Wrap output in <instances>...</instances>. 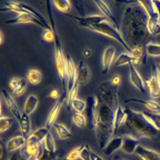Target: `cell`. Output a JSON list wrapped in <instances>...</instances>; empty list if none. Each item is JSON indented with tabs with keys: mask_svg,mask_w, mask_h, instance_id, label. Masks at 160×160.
<instances>
[{
	"mask_svg": "<svg viewBox=\"0 0 160 160\" xmlns=\"http://www.w3.org/2000/svg\"><path fill=\"white\" fill-rule=\"evenodd\" d=\"M72 18L77 20L79 22V24L82 27L86 25H94L98 24L102 22L108 20L107 18L102 15H90L87 16H71Z\"/></svg>",
	"mask_w": 160,
	"mask_h": 160,
	"instance_id": "e0dca14e",
	"label": "cell"
},
{
	"mask_svg": "<svg viewBox=\"0 0 160 160\" xmlns=\"http://www.w3.org/2000/svg\"><path fill=\"white\" fill-rule=\"evenodd\" d=\"M27 78H28V81L32 85H38L42 81V72L38 69H32L28 70L27 72Z\"/></svg>",
	"mask_w": 160,
	"mask_h": 160,
	"instance_id": "4dcf8cb0",
	"label": "cell"
},
{
	"mask_svg": "<svg viewBox=\"0 0 160 160\" xmlns=\"http://www.w3.org/2000/svg\"><path fill=\"white\" fill-rule=\"evenodd\" d=\"M115 48L108 46L105 49L102 58V70L103 74H107L112 67L114 56H115Z\"/></svg>",
	"mask_w": 160,
	"mask_h": 160,
	"instance_id": "2e32d148",
	"label": "cell"
},
{
	"mask_svg": "<svg viewBox=\"0 0 160 160\" xmlns=\"http://www.w3.org/2000/svg\"><path fill=\"white\" fill-rule=\"evenodd\" d=\"M145 84L152 99H157L160 97V76L158 65L153 66L151 77L147 80Z\"/></svg>",
	"mask_w": 160,
	"mask_h": 160,
	"instance_id": "52a82bcc",
	"label": "cell"
},
{
	"mask_svg": "<svg viewBox=\"0 0 160 160\" xmlns=\"http://www.w3.org/2000/svg\"><path fill=\"white\" fill-rule=\"evenodd\" d=\"M97 107L98 101L95 95L88 96L87 98L86 118H87V127L90 130H95Z\"/></svg>",
	"mask_w": 160,
	"mask_h": 160,
	"instance_id": "ba28073f",
	"label": "cell"
},
{
	"mask_svg": "<svg viewBox=\"0 0 160 160\" xmlns=\"http://www.w3.org/2000/svg\"><path fill=\"white\" fill-rule=\"evenodd\" d=\"M125 118H126V113H125V109L121 107L120 105L118 106L116 109L115 116H114V134L116 135L118 134L119 130L122 126L124 123Z\"/></svg>",
	"mask_w": 160,
	"mask_h": 160,
	"instance_id": "cb8c5ba5",
	"label": "cell"
},
{
	"mask_svg": "<svg viewBox=\"0 0 160 160\" xmlns=\"http://www.w3.org/2000/svg\"><path fill=\"white\" fill-rule=\"evenodd\" d=\"M129 79L131 84L138 90V92L143 95L146 93L145 83L134 64L129 65Z\"/></svg>",
	"mask_w": 160,
	"mask_h": 160,
	"instance_id": "30bf717a",
	"label": "cell"
},
{
	"mask_svg": "<svg viewBox=\"0 0 160 160\" xmlns=\"http://www.w3.org/2000/svg\"><path fill=\"white\" fill-rule=\"evenodd\" d=\"M135 153L142 160H160V153L153 150L139 145L137 148Z\"/></svg>",
	"mask_w": 160,
	"mask_h": 160,
	"instance_id": "7402d4cb",
	"label": "cell"
},
{
	"mask_svg": "<svg viewBox=\"0 0 160 160\" xmlns=\"http://www.w3.org/2000/svg\"><path fill=\"white\" fill-rule=\"evenodd\" d=\"M42 148L44 152L48 153L50 155L55 156L56 153V145H55L54 138L50 132H49L47 137H45L44 142L42 143Z\"/></svg>",
	"mask_w": 160,
	"mask_h": 160,
	"instance_id": "484cf974",
	"label": "cell"
},
{
	"mask_svg": "<svg viewBox=\"0 0 160 160\" xmlns=\"http://www.w3.org/2000/svg\"><path fill=\"white\" fill-rule=\"evenodd\" d=\"M52 2L57 10L61 13H67L71 11L72 3L69 0H55Z\"/></svg>",
	"mask_w": 160,
	"mask_h": 160,
	"instance_id": "1f68e13d",
	"label": "cell"
},
{
	"mask_svg": "<svg viewBox=\"0 0 160 160\" xmlns=\"http://www.w3.org/2000/svg\"><path fill=\"white\" fill-rule=\"evenodd\" d=\"M1 92L2 98L3 100H5L6 106H8V109H9L10 112H11L12 115H13L18 121H19L20 119L22 118V114L21 112H20L19 108H18L15 100L13 99L12 95L6 89H2Z\"/></svg>",
	"mask_w": 160,
	"mask_h": 160,
	"instance_id": "7c38bea8",
	"label": "cell"
},
{
	"mask_svg": "<svg viewBox=\"0 0 160 160\" xmlns=\"http://www.w3.org/2000/svg\"><path fill=\"white\" fill-rule=\"evenodd\" d=\"M27 23H32L36 24L37 25L42 27L44 29H48L47 27L39 21L36 17L29 13H22L18 14L16 17H14L11 19L8 20L5 22L6 24H27Z\"/></svg>",
	"mask_w": 160,
	"mask_h": 160,
	"instance_id": "8fae6325",
	"label": "cell"
},
{
	"mask_svg": "<svg viewBox=\"0 0 160 160\" xmlns=\"http://www.w3.org/2000/svg\"><path fill=\"white\" fill-rule=\"evenodd\" d=\"M53 128H55V132L58 134L59 139H62V140H65V139H68L71 137L72 134L71 131L66 127L64 125L61 123H55L53 126Z\"/></svg>",
	"mask_w": 160,
	"mask_h": 160,
	"instance_id": "f546056e",
	"label": "cell"
},
{
	"mask_svg": "<svg viewBox=\"0 0 160 160\" xmlns=\"http://www.w3.org/2000/svg\"><path fill=\"white\" fill-rule=\"evenodd\" d=\"M92 151L90 149L89 145L84 144L82 148L80 159L81 160H92Z\"/></svg>",
	"mask_w": 160,
	"mask_h": 160,
	"instance_id": "60d3db41",
	"label": "cell"
},
{
	"mask_svg": "<svg viewBox=\"0 0 160 160\" xmlns=\"http://www.w3.org/2000/svg\"><path fill=\"white\" fill-rule=\"evenodd\" d=\"M83 28H87V29L91 30L92 32L101 34L102 36L108 37V38L116 41L127 52L131 54V48L125 42L120 31V29H118L117 27L114 26L109 20H107V21H105L98 24L86 25Z\"/></svg>",
	"mask_w": 160,
	"mask_h": 160,
	"instance_id": "277c9868",
	"label": "cell"
},
{
	"mask_svg": "<svg viewBox=\"0 0 160 160\" xmlns=\"http://www.w3.org/2000/svg\"><path fill=\"white\" fill-rule=\"evenodd\" d=\"M122 143V136H115L113 137L110 139L107 145L104 147L102 150V152L106 156H111L113 153H115L119 149H121Z\"/></svg>",
	"mask_w": 160,
	"mask_h": 160,
	"instance_id": "603a6c76",
	"label": "cell"
},
{
	"mask_svg": "<svg viewBox=\"0 0 160 160\" xmlns=\"http://www.w3.org/2000/svg\"><path fill=\"white\" fill-rule=\"evenodd\" d=\"M83 145H81L72 150L63 160H78L80 159V156H81V152Z\"/></svg>",
	"mask_w": 160,
	"mask_h": 160,
	"instance_id": "f35d334b",
	"label": "cell"
},
{
	"mask_svg": "<svg viewBox=\"0 0 160 160\" xmlns=\"http://www.w3.org/2000/svg\"><path fill=\"white\" fill-rule=\"evenodd\" d=\"M146 54L151 57L157 58L160 57V44L156 43L149 42L145 47Z\"/></svg>",
	"mask_w": 160,
	"mask_h": 160,
	"instance_id": "d6a6232c",
	"label": "cell"
},
{
	"mask_svg": "<svg viewBox=\"0 0 160 160\" xmlns=\"http://www.w3.org/2000/svg\"><path fill=\"white\" fill-rule=\"evenodd\" d=\"M83 55L86 57V58H88L91 55V50L89 49H86L85 50L83 51Z\"/></svg>",
	"mask_w": 160,
	"mask_h": 160,
	"instance_id": "c3c4849f",
	"label": "cell"
},
{
	"mask_svg": "<svg viewBox=\"0 0 160 160\" xmlns=\"http://www.w3.org/2000/svg\"><path fill=\"white\" fill-rule=\"evenodd\" d=\"M38 104V98L35 95H30L27 98L24 106V114L30 116L36 111Z\"/></svg>",
	"mask_w": 160,
	"mask_h": 160,
	"instance_id": "d4e9b609",
	"label": "cell"
},
{
	"mask_svg": "<svg viewBox=\"0 0 160 160\" xmlns=\"http://www.w3.org/2000/svg\"><path fill=\"white\" fill-rule=\"evenodd\" d=\"M131 55L134 57L136 59L137 63H138L141 61V59L142 58L143 55V48L142 46H137L135 48L131 49Z\"/></svg>",
	"mask_w": 160,
	"mask_h": 160,
	"instance_id": "b9f144b4",
	"label": "cell"
},
{
	"mask_svg": "<svg viewBox=\"0 0 160 160\" xmlns=\"http://www.w3.org/2000/svg\"><path fill=\"white\" fill-rule=\"evenodd\" d=\"M49 132H50V130L48 128H47L46 127H42V128H38L32 134H30L28 137V138L32 139L35 142L39 143V144H42L45 137H47Z\"/></svg>",
	"mask_w": 160,
	"mask_h": 160,
	"instance_id": "83f0119b",
	"label": "cell"
},
{
	"mask_svg": "<svg viewBox=\"0 0 160 160\" xmlns=\"http://www.w3.org/2000/svg\"><path fill=\"white\" fill-rule=\"evenodd\" d=\"M122 137V143L121 150L124 153L131 154V153H135L137 148L139 146V141L138 139L131 136V135L125 134Z\"/></svg>",
	"mask_w": 160,
	"mask_h": 160,
	"instance_id": "ac0fdd59",
	"label": "cell"
},
{
	"mask_svg": "<svg viewBox=\"0 0 160 160\" xmlns=\"http://www.w3.org/2000/svg\"><path fill=\"white\" fill-rule=\"evenodd\" d=\"M77 84V67L69 55L67 57V89L70 92Z\"/></svg>",
	"mask_w": 160,
	"mask_h": 160,
	"instance_id": "9c48e42d",
	"label": "cell"
},
{
	"mask_svg": "<svg viewBox=\"0 0 160 160\" xmlns=\"http://www.w3.org/2000/svg\"><path fill=\"white\" fill-rule=\"evenodd\" d=\"M18 122H19V128L22 135L25 137L29 136L30 131H31V122H30V117L23 113Z\"/></svg>",
	"mask_w": 160,
	"mask_h": 160,
	"instance_id": "f1b7e54d",
	"label": "cell"
},
{
	"mask_svg": "<svg viewBox=\"0 0 160 160\" xmlns=\"http://www.w3.org/2000/svg\"><path fill=\"white\" fill-rule=\"evenodd\" d=\"M158 67H159V69H160V63H159V65H158Z\"/></svg>",
	"mask_w": 160,
	"mask_h": 160,
	"instance_id": "db71d44e",
	"label": "cell"
},
{
	"mask_svg": "<svg viewBox=\"0 0 160 160\" xmlns=\"http://www.w3.org/2000/svg\"><path fill=\"white\" fill-rule=\"evenodd\" d=\"M125 113L126 118L122 127L128 131L126 134L131 135L138 139L142 138L154 139L159 135L160 131L157 130L150 122L143 112H137L126 108H125Z\"/></svg>",
	"mask_w": 160,
	"mask_h": 160,
	"instance_id": "3957f363",
	"label": "cell"
},
{
	"mask_svg": "<svg viewBox=\"0 0 160 160\" xmlns=\"http://www.w3.org/2000/svg\"><path fill=\"white\" fill-rule=\"evenodd\" d=\"M70 106L76 113L83 114V112L86 111V108H87V102L78 98H75L71 102Z\"/></svg>",
	"mask_w": 160,
	"mask_h": 160,
	"instance_id": "e575fe53",
	"label": "cell"
},
{
	"mask_svg": "<svg viewBox=\"0 0 160 160\" xmlns=\"http://www.w3.org/2000/svg\"><path fill=\"white\" fill-rule=\"evenodd\" d=\"M4 41H5V36H4L2 31L1 30V31H0V44H2Z\"/></svg>",
	"mask_w": 160,
	"mask_h": 160,
	"instance_id": "f907efd6",
	"label": "cell"
},
{
	"mask_svg": "<svg viewBox=\"0 0 160 160\" xmlns=\"http://www.w3.org/2000/svg\"><path fill=\"white\" fill-rule=\"evenodd\" d=\"M94 2L95 3L98 10L101 12L102 16H105L106 18H107L114 26L117 27L118 29H120V26H119L118 23L117 22V20L115 17H114V14L112 13V10H111V8L108 7L107 4H106L105 2L102 1V0H95V1H94Z\"/></svg>",
	"mask_w": 160,
	"mask_h": 160,
	"instance_id": "44dd1931",
	"label": "cell"
},
{
	"mask_svg": "<svg viewBox=\"0 0 160 160\" xmlns=\"http://www.w3.org/2000/svg\"><path fill=\"white\" fill-rule=\"evenodd\" d=\"M42 151V144H39L29 138H28L26 145L21 149L22 153L27 158L30 156H40Z\"/></svg>",
	"mask_w": 160,
	"mask_h": 160,
	"instance_id": "9a60e30c",
	"label": "cell"
},
{
	"mask_svg": "<svg viewBox=\"0 0 160 160\" xmlns=\"http://www.w3.org/2000/svg\"><path fill=\"white\" fill-rule=\"evenodd\" d=\"M55 61L56 69L58 70L59 78L61 80V85L64 91L67 90V58H65L64 53L59 41L58 34L55 31Z\"/></svg>",
	"mask_w": 160,
	"mask_h": 160,
	"instance_id": "8992f818",
	"label": "cell"
},
{
	"mask_svg": "<svg viewBox=\"0 0 160 160\" xmlns=\"http://www.w3.org/2000/svg\"><path fill=\"white\" fill-rule=\"evenodd\" d=\"M112 160H125V159H123L122 158H121L120 157H115Z\"/></svg>",
	"mask_w": 160,
	"mask_h": 160,
	"instance_id": "f5cc1de1",
	"label": "cell"
},
{
	"mask_svg": "<svg viewBox=\"0 0 160 160\" xmlns=\"http://www.w3.org/2000/svg\"><path fill=\"white\" fill-rule=\"evenodd\" d=\"M154 2H155L156 6H157L158 12H159V16H160V0H159V1H154Z\"/></svg>",
	"mask_w": 160,
	"mask_h": 160,
	"instance_id": "816d5d0a",
	"label": "cell"
},
{
	"mask_svg": "<svg viewBox=\"0 0 160 160\" xmlns=\"http://www.w3.org/2000/svg\"><path fill=\"white\" fill-rule=\"evenodd\" d=\"M78 86L77 85L75 86V87L73 88V89H72L70 92H68V98H67V103L70 105L71 102L74 99L77 98V95L78 92Z\"/></svg>",
	"mask_w": 160,
	"mask_h": 160,
	"instance_id": "7bdbcfd3",
	"label": "cell"
},
{
	"mask_svg": "<svg viewBox=\"0 0 160 160\" xmlns=\"http://www.w3.org/2000/svg\"><path fill=\"white\" fill-rule=\"evenodd\" d=\"M92 160H104L100 156L97 154V153L95 152H93V151H92Z\"/></svg>",
	"mask_w": 160,
	"mask_h": 160,
	"instance_id": "7dc6e473",
	"label": "cell"
},
{
	"mask_svg": "<svg viewBox=\"0 0 160 160\" xmlns=\"http://www.w3.org/2000/svg\"><path fill=\"white\" fill-rule=\"evenodd\" d=\"M145 116L157 130L160 131V112H143Z\"/></svg>",
	"mask_w": 160,
	"mask_h": 160,
	"instance_id": "836d02e7",
	"label": "cell"
},
{
	"mask_svg": "<svg viewBox=\"0 0 160 160\" xmlns=\"http://www.w3.org/2000/svg\"><path fill=\"white\" fill-rule=\"evenodd\" d=\"M40 156H30L27 158V160H39Z\"/></svg>",
	"mask_w": 160,
	"mask_h": 160,
	"instance_id": "681fc988",
	"label": "cell"
},
{
	"mask_svg": "<svg viewBox=\"0 0 160 160\" xmlns=\"http://www.w3.org/2000/svg\"><path fill=\"white\" fill-rule=\"evenodd\" d=\"M27 87H28V81L25 78H21L19 82V84L18 85V87L16 88L13 91V93L16 96H21L24 93V92L26 91Z\"/></svg>",
	"mask_w": 160,
	"mask_h": 160,
	"instance_id": "74e56055",
	"label": "cell"
},
{
	"mask_svg": "<svg viewBox=\"0 0 160 160\" xmlns=\"http://www.w3.org/2000/svg\"><path fill=\"white\" fill-rule=\"evenodd\" d=\"M126 103H138L144 106L152 112H160V104L153 100H143L139 98H128L125 100Z\"/></svg>",
	"mask_w": 160,
	"mask_h": 160,
	"instance_id": "ffe728a7",
	"label": "cell"
},
{
	"mask_svg": "<svg viewBox=\"0 0 160 160\" xmlns=\"http://www.w3.org/2000/svg\"><path fill=\"white\" fill-rule=\"evenodd\" d=\"M50 98H52L53 100H58L61 96L59 95V92L57 89H53L50 92Z\"/></svg>",
	"mask_w": 160,
	"mask_h": 160,
	"instance_id": "bcb514c9",
	"label": "cell"
},
{
	"mask_svg": "<svg viewBox=\"0 0 160 160\" xmlns=\"http://www.w3.org/2000/svg\"><path fill=\"white\" fill-rule=\"evenodd\" d=\"M73 123L80 128H83L87 126V120L86 116L81 113H75L72 117Z\"/></svg>",
	"mask_w": 160,
	"mask_h": 160,
	"instance_id": "d590c367",
	"label": "cell"
},
{
	"mask_svg": "<svg viewBox=\"0 0 160 160\" xmlns=\"http://www.w3.org/2000/svg\"><path fill=\"white\" fill-rule=\"evenodd\" d=\"M111 83H112V85L115 86V87H119V84L121 82V77L120 75H117L115 76H114L110 81Z\"/></svg>",
	"mask_w": 160,
	"mask_h": 160,
	"instance_id": "f6af8a7d",
	"label": "cell"
},
{
	"mask_svg": "<svg viewBox=\"0 0 160 160\" xmlns=\"http://www.w3.org/2000/svg\"><path fill=\"white\" fill-rule=\"evenodd\" d=\"M94 95L98 101L95 133L101 150L114 136V121L119 104L118 87L110 81L102 82L96 88Z\"/></svg>",
	"mask_w": 160,
	"mask_h": 160,
	"instance_id": "6da1fadb",
	"label": "cell"
},
{
	"mask_svg": "<svg viewBox=\"0 0 160 160\" xmlns=\"http://www.w3.org/2000/svg\"><path fill=\"white\" fill-rule=\"evenodd\" d=\"M20 80H21V78H13L10 81L9 87L12 90V92H13V90L18 87V85L19 84Z\"/></svg>",
	"mask_w": 160,
	"mask_h": 160,
	"instance_id": "ee69618b",
	"label": "cell"
},
{
	"mask_svg": "<svg viewBox=\"0 0 160 160\" xmlns=\"http://www.w3.org/2000/svg\"><path fill=\"white\" fill-rule=\"evenodd\" d=\"M142 6L148 16V29L151 35L160 34V16L154 1L152 0H142L138 1Z\"/></svg>",
	"mask_w": 160,
	"mask_h": 160,
	"instance_id": "5b68a950",
	"label": "cell"
},
{
	"mask_svg": "<svg viewBox=\"0 0 160 160\" xmlns=\"http://www.w3.org/2000/svg\"><path fill=\"white\" fill-rule=\"evenodd\" d=\"M148 16L138 1L125 10L120 31L122 38L132 49L142 46L149 36Z\"/></svg>",
	"mask_w": 160,
	"mask_h": 160,
	"instance_id": "7a4b0ae2",
	"label": "cell"
},
{
	"mask_svg": "<svg viewBox=\"0 0 160 160\" xmlns=\"http://www.w3.org/2000/svg\"><path fill=\"white\" fill-rule=\"evenodd\" d=\"M42 38L46 42H54L55 40V30L54 28L44 29L42 32Z\"/></svg>",
	"mask_w": 160,
	"mask_h": 160,
	"instance_id": "ab89813d",
	"label": "cell"
},
{
	"mask_svg": "<svg viewBox=\"0 0 160 160\" xmlns=\"http://www.w3.org/2000/svg\"><path fill=\"white\" fill-rule=\"evenodd\" d=\"M91 78V72L85 61L81 60L77 67V85L78 87L86 85L89 83Z\"/></svg>",
	"mask_w": 160,
	"mask_h": 160,
	"instance_id": "4fadbf2b",
	"label": "cell"
},
{
	"mask_svg": "<svg viewBox=\"0 0 160 160\" xmlns=\"http://www.w3.org/2000/svg\"><path fill=\"white\" fill-rule=\"evenodd\" d=\"M65 100V97L63 95H61L58 100H57L56 102L55 103L54 106H53L52 109H51L50 114H49L48 120H47L46 125L45 127L48 128L50 131V129L53 127L55 123H56V120L58 118L59 113H60L61 108L62 107L63 101Z\"/></svg>",
	"mask_w": 160,
	"mask_h": 160,
	"instance_id": "5bb4252c",
	"label": "cell"
},
{
	"mask_svg": "<svg viewBox=\"0 0 160 160\" xmlns=\"http://www.w3.org/2000/svg\"><path fill=\"white\" fill-rule=\"evenodd\" d=\"M13 119L8 117L5 116H1L0 118V131L1 134L7 131L13 125Z\"/></svg>",
	"mask_w": 160,
	"mask_h": 160,
	"instance_id": "8d00e7d4",
	"label": "cell"
},
{
	"mask_svg": "<svg viewBox=\"0 0 160 160\" xmlns=\"http://www.w3.org/2000/svg\"><path fill=\"white\" fill-rule=\"evenodd\" d=\"M159 76H160V69H159Z\"/></svg>",
	"mask_w": 160,
	"mask_h": 160,
	"instance_id": "11a10c76",
	"label": "cell"
},
{
	"mask_svg": "<svg viewBox=\"0 0 160 160\" xmlns=\"http://www.w3.org/2000/svg\"><path fill=\"white\" fill-rule=\"evenodd\" d=\"M28 137L24 135H18L8 140L6 144V151L8 153L13 152L16 150L22 149L26 145Z\"/></svg>",
	"mask_w": 160,
	"mask_h": 160,
	"instance_id": "d6986e66",
	"label": "cell"
},
{
	"mask_svg": "<svg viewBox=\"0 0 160 160\" xmlns=\"http://www.w3.org/2000/svg\"><path fill=\"white\" fill-rule=\"evenodd\" d=\"M114 64L117 67H121V66L124 65H131V64H137L136 59L134 58V57L133 56L131 53L128 52H123L121 53V54L119 55L115 61V63Z\"/></svg>",
	"mask_w": 160,
	"mask_h": 160,
	"instance_id": "4316f807",
	"label": "cell"
}]
</instances>
